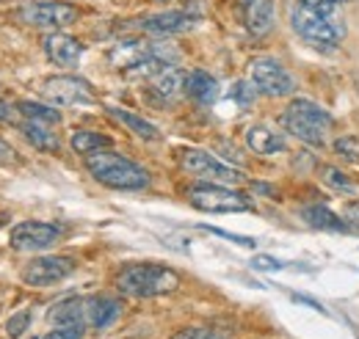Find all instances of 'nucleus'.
<instances>
[{
    "mask_svg": "<svg viewBox=\"0 0 359 339\" xmlns=\"http://www.w3.org/2000/svg\"><path fill=\"white\" fill-rule=\"evenodd\" d=\"M180 166L194 174V177H202L208 182H222V185H238L243 182V174L238 169H232L229 163H222L216 155L205 152V149H185L180 155Z\"/></svg>",
    "mask_w": 359,
    "mask_h": 339,
    "instance_id": "6",
    "label": "nucleus"
},
{
    "mask_svg": "<svg viewBox=\"0 0 359 339\" xmlns=\"http://www.w3.org/2000/svg\"><path fill=\"white\" fill-rule=\"evenodd\" d=\"M83 163H86V171L100 185L114 188V191H144L149 185L147 169H141L130 158H125L119 152H111V149L91 152L83 158Z\"/></svg>",
    "mask_w": 359,
    "mask_h": 339,
    "instance_id": "2",
    "label": "nucleus"
},
{
    "mask_svg": "<svg viewBox=\"0 0 359 339\" xmlns=\"http://www.w3.org/2000/svg\"><path fill=\"white\" fill-rule=\"evenodd\" d=\"M69 144H72V149H75L78 155L86 158V155H91V152L108 149V146H111V138L102 135V132H91V130H75L72 138H69Z\"/></svg>",
    "mask_w": 359,
    "mask_h": 339,
    "instance_id": "23",
    "label": "nucleus"
},
{
    "mask_svg": "<svg viewBox=\"0 0 359 339\" xmlns=\"http://www.w3.org/2000/svg\"><path fill=\"white\" fill-rule=\"evenodd\" d=\"M17 111H20L28 122H39V125H58V122H61V113H58V111H53V108H47V105H39V102L22 99V102H17Z\"/></svg>",
    "mask_w": 359,
    "mask_h": 339,
    "instance_id": "24",
    "label": "nucleus"
},
{
    "mask_svg": "<svg viewBox=\"0 0 359 339\" xmlns=\"http://www.w3.org/2000/svg\"><path fill=\"white\" fill-rule=\"evenodd\" d=\"M31 309H20L17 314H11L8 317V323H6V331H8V337L11 339H17V337H22L25 331H28V326H31Z\"/></svg>",
    "mask_w": 359,
    "mask_h": 339,
    "instance_id": "27",
    "label": "nucleus"
},
{
    "mask_svg": "<svg viewBox=\"0 0 359 339\" xmlns=\"http://www.w3.org/2000/svg\"><path fill=\"white\" fill-rule=\"evenodd\" d=\"M75 273V259L72 256H61V254H47L31 259L25 268H22V282L31 284V287H50V284H58L64 282L67 276Z\"/></svg>",
    "mask_w": 359,
    "mask_h": 339,
    "instance_id": "9",
    "label": "nucleus"
},
{
    "mask_svg": "<svg viewBox=\"0 0 359 339\" xmlns=\"http://www.w3.org/2000/svg\"><path fill=\"white\" fill-rule=\"evenodd\" d=\"M252 83L266 97H290L296 91L293 75L276 61V58H255L249 67Z\"/></svg>",
    "mask_w": 359,
    "mask_h": 339,
    "instance_id": "8",
    "label": "nucleus"
},
{
    "mask_svg": "<svg viewBox=\"0 0 359 339\" xmlns=\"http://www.w3.org/2000/svg\"><path fill=\"white\" fill-rule=\"evenodd\" d=\"M196 17L188 11H161V14H147L141 20H135V28L155 34V36H169V34H182L188 28H194Z\"/></svg>",
    "mask_w": 359,
    "mask_h": 339,
    "instance_id": "12",
    "label": "nucleus"
},
{
    "mask_svg": "<svg viewBox=\"0 0 359 339\" xmlns=\"http://www.w3.org/2000/svg\"><path fill=\"white\" fill-rule=\"evenodd\" d=\"M188 202L191 207L202 212H246L252 210L249 199L238 191H229L224 185L216 182H199L188 191Z\"/></svg>",
    "mask_w": 359,
    "mask_h": 339,
    "instance_id": "5",
    "label": "nucleus"
},
{
    "mask_svg": "<svg viewBox=\"0 0 359 339\" xmlns=\"http://www.w3.org/2000/svg\"><path fill=\"white\" fill-rule=\"evenodd\" d=\"M229 97H232L235 102H241V105H252V102H255V97H257V88H255V83H246V81H238V83L232 85V91H229Z\"/></svg>",
    "mask_w": 359,
    "mask_h": 339,
    "instance_id": "28",
    "label": "nucleus"
},
{
    "mask_svg": "<svg viewBox=\"0 0 359 339\" xmlns=\"http://www.w3.org/2000/svg\"><path fill=\"white\" fill-rule=\"evenodd\" d=\"M252 268H257V270H282L285 262H279V259H273L269 254H257L252 259Z\"/></svg>",
    "mask_w": 359,
    "mask_h": 339,
    "instance_id": "32",
    "label": "nucleus"
},
{
    "mask_svg": "<svg viewBox=\"0 0 359 339\" xmlns=\"http://www.w3.org/2000/svg\"><path fill=\"white\" fill-rule=\"evenodd\" d=\"M42 94L50 102H55V105H91L94 102L91 85L83 78H72V75L50 78L42 85Z\"/></svg>",
    "mask_w": 359,
    "mask_h": 339,
    "instance_id": "11",
    "label": "nucleus"
},
{
    "mask_svg": "<svg viewBox=\"0 0 359 339\" xmlns=\"http://www.w3.org/2000/svg\"><path fill=\"white\" fill-rule=\"evenodd\" d=\"M47 320H50L53 326H75V323H86V300H81V298L61 300V303H55V306L47 312Z\"/></svg>",
    "mask_w": 359,
    "mask_h": 339,
    "instance_id": "19",
    "label": "nucleus"
},
{
    "mask_svg": "<svg viewBox=\"0 0 359 339\" xmlns=\"http://www.w3.org/2000/svg\"><path fill=\"white\" fill-rule=\"evenodd\" d=\"M11 160H14V149L6 141H0V163H11Z\"/></svg>",
    "mask_w": 359,
    "mask_h": 339,
    "instance_id": "35",
    "label": "nucleus"
},
{
    "mask_svg": "<svg viewBox=\"0 0 359 339\" xmlns=\"http://www.w3.org/2000/svg\"><path fill=\"white\" fill-rule=\"evenodd\" d=\"M180 287L177 270L158 262H135L125 265L116 273V290L128 298H158L175 293Z\"/></svg>",
    "mask_w": 359,
    "mask_h": 339,
    "instance_id": "3",
    "label": "nucleus"
},
{
    "mask_svg": "<svg viewBox=\"0 0 359 339\" xmlns=\"http://www.w3.org/2000/svg\"><path fill=\"white\" fill-rule=\"evenodd\" d=\"M290 25L293 31L318 47H334L346 39L348 28L346 22L337 17V8L320 6L315 0H293L290 6Z\"/></svg>",
    "mask_w": 359,
    "mask_h": 339,
    "instance_id": "1",
    "label": "nucleus"
},
{
    "mask_svg": "<svg viewBox=\"0 0 359 339\" xmlns=\"http://www.w3.org/2000/svg\"><path fill=\"white\" fill-rule=\"evenodd\" d=\"M45 53L58 67H75L83 55V44L67 36V34H50V36H45Z\"/></svg>",
    "mask_w": 359,
    "mask_h": 339,
    "instance_id": "14",
    "label": "nucleus"
},
{
    "mask_svg": "<svg viewBox=\"0 0 359 339\" xmlns=\"http://www.w3.org/2000/svg\"><path fill=\"white\" fill-rule=\"evenodd\" d=\"M346 218H348L351 223H359V202H348V205H346Z\"/></svg>",
    "mask_w": 359,
    "mask_h": 339,
    "instance_id": "36",
    "label": "nucleus"
},
{
    "mask_svg": "<svg viewBox=\"0 0 359 339\" xmlns=\"http://www.w3.org/2000/svg\"><path fill=\"white\" fill-rule=\"evenodd\" d=\"M243 25L252 36H266L273 28V3L271 0H238Z\"/></svg>",
    "mask_w": 359,
    "mask_h": 339,
    "instance_id": "13",
    "label": "nucleus"
},
{
    "mask_svg": "<svg viewBox=\"0 0 359 339\" xmlns=\"http://www.w3.org/2000/svg\"><path fill=\"white\" fill-rule=\"evenodd\" d=\"M208 232H213V235H219V237H226V240H232V243H238V246H246V249H255L257 246V240L255 237H243V235H232V232H224V229H213V226H205Z\"/></svg>",
    "mask_w": 359,
    "mask_h": 339,
    "instance_id": "31",
    "label": "nucleus"
},
{
    "mask_svg": "<svg viewBox=\"0 0 359 339\" xmlns=\"http://www.w3.org/2000/svg\"><path fill=\"white\" fill-rule=\"evenodd\" d=\"M334 152L346 160V163H359V138L357 135H340L334 141Z\"/></svg>",
    "mask_w": 359,
    "mask_h": 339,
    "instance_id": "26",
    "label": "nucleus"
},
{
    "mask_svg": "<svg viewBox=\"0 0 359 339\" xmlns=\"http://www.w3.org/2000/svg\"><path fill=\"white\" fill-rule=\"evenodd\" d=\"M81 17V11L61 0H34L20 8V20L34 28H67Z\"/></svg>",
    "mask_w": 359,
    "mask_h": 339,
    "instance_id": "7",
    "label": "nucleus"
},
{
    "mask_svg": "<svg viewBox=\"0 0 359 339\" xmlns=\"http://www.w3.org/2000/svg\"><path fill=\"white\" fill-rule=\"evenodd\" d=\"M185 75L177 67H166L163 72H158L155 78H149V91L161 99V102H175L180 94L185 91Z\"/></svg>",
    "mask_w": 359,
    "mask_h": 339,
    "instance_id": "15",
    "label": "nucleus"
},
{
    "mask_svg": "<svg viewBox=\"0 0 359 339\" xmlns=\"http://www.w3.org/2000/svg\"><path fill=\"white\" fill-rule=\"evenodd\" d=\"M282 125L299 141L310 146H323L326 130L332 127V116L313 99H293L282 113Z\"/></svg>",
    "mask_w": 359,
    "mask_h": 339,
    "instance_id": "4",
    "label": "nucleus"
},
{
    "mask_svg": "<svg viewBox=\"0 0 359 339\" xmlns=\"http://www.w3.org/2000/svg\"><path fill=\"white\" fill-rule=\"evenodd\" d=\"M315 3H320V6H329V8H337V6H343V3H351V0H315Z\"/></svg>",
    "mask_w": 359,
    "mask_h": 339,
    "instance_id": "37",
    "label": "nucleus"
},
{
    "mask_svg": "<svg viewBox=\"0 0 359 339\" xmlns=\"http://www.w3.org/2000/svg\"><path fill=\"white\" fill-rule=\"evenodd\" d=\"M293 300H296V303H307L310 309H315V312H320V314H326V309H323V306H320L318 300H313V298H307V296H293Z\"/></svg>",
    "mask_w": 359,
    "mask_h": 339,
    "instance_id": "34",
    "label": "nucleus"
},
{
    "mask_svg": "<svg viewBox=\"0 0 359 339\" xmlns=\"http://www.w3.org/2000/svg\"><path fill=\"white\" fill-rule=\"evenodd\" d=\"M302 218L315 226V229H326V232H348L351 223L348 221H340L329 207H320V205H313V207H304L302 210Z\"/></svg>",
    "mask_w": 359,
    "mask_h": 339,
    "instance_id": "20",
    "label": "nucleus"
},
{
    "mask_svg": "<svg viewBox=\"0 0 359 339\" xmlns=\"http://www.w3.org/2000/svg\"><path fill=\"white\" fill-rule=\"evenodd\" d=\"M22 135L42 152H58V135L50 130V125H39V122H25L22 125Z\"/></svg>",
    "mask_w": 359,
    "mask_h": 339,
    "instance_id": "22",
    "label": "nucleus"
},
{
    "mask_svg": "<svg viewBox=\"0 0 359 339\" xmlns=\"http://www.w3.org/2000/svg\"><path fill=\"white\" fill-rule=\"evenodd\" d=\"M17 113H20L17 108H11L8 102L0 99V122H17Z\"/></svg>",
    "mask_w": 359,
    "mask_h": 339,
    "instance_id": "33",
    "label": "nucleus"
},
{
    "mask_svg": "<svg viewBox=\"0 0 359 339\" xmlns=\"http://www.w3.org/2000/svg\"><path fill=\"white\" fill-rule=\"evenodd\" d=\"M61 226L47 223V221H22L11 229L8 243L17 251H45L61 240Z\"/></svg>",
    "mask_w": 359,
    "mask_h": 339,
    "instance_id": "10",
    "label": "nucleus"
},
{
    "mask_svg": "<svg viewBox=\"0 0 359 339\" xmlns=\"http://www.w3.org/2000/svg\"><path fill=\"white\" fill-rule=\"evenodd\" d=\"M122 314V303L116 298L108 296H97L86 300V320H89L91 328L102 331L108 326H114V320Z\"/></svg>",
    "mask_w": 359,
    "mask_h": 339,
    "instance_id": "16",
    "label": "nucleus"
},
{
    "mask_svg": "<svg viewBox=\"0 0 359 339\" xmlns=\"http://www.w3.org/2000/svg\"><path fill=\"white\" fill-rule=\"evenodd\" d=\"M86 331V323H75V326H58L55 331L45 334L42 339H81Z\"/></svg>",
    "mask_w": 359,
    "mask_h": 339,
    "instance_id": "30",
    "label": "nucleus"
},
{
    "mask_svg": "<svg viewBox=\"0 0 359 339\" xmlns=\"http://www.w3.org/2000/svg\"><path fill=\"white\" fill-rule=\"evenodd\" d=\"M320 179L329 185V188H334V191H354V182L343 174L340 169H334V166H320Z\"/></svg>",
    "mask_w": 359,
    "mask_h": 339,
    "instance_id": "25",
    "label": "nucleus"
},
{
    "mask_svg": "<svg viewBox=\"0 0 359 339\" xmlns=\"http://www.w3.org/2000/svg\"><path fill=\"white\" fill-rule=\"evenodd\" d=\"M172 339H226L222 331L216 328H180Z\"/></svg>",
    "mask_w": 359,
    "mask_h": 339,
    "instance_id": "29",
    "label": "nucleus"
},
{
    "mask_svg": "<svg viewBox=\"0 0 359 339\" xmlns=\"http://www.w3.org/2000/svg\"><path fill=\"white\" fill-rule=\"evenodd\" d=\"M246 144L252 152L257 155H279L285 152V138L282 132L266 127V125H255V127L246 130Z\"/></svg>",
    "mask_w": 359,
    "mask_h": 339,
    "instance_id": "18",
    "label": "nucleus"
},
{
    "mask_svg": "<svg viewBox=\"0 0 359 339\" xmlns=\"http://www.w3.org/2000/svg\"><path fill=\"white\" fill-rule=\"evenodd\" d=\"M185 94L194 99V102H199V105H213L216 99H219V83H216V78L213 75H208L205 69H194V72H188L185 75Z\"/></svg>",
    "mask_w": 359,
    "mask_h": 339,
    "instance_id": "17",
    "label": "nucleus"
},
{
    "mask_svg": "<svg viewBox=\"0 0 359 339\" xmlns=\"http://www.w3.org/2000/svg\"><path fill=\"white\" fill-rule=\"evenodd\" d=\"M108 113H111L116 122H122L130 132H135L138 138H144V141H158V138H161L158 127H155L152 122L141 119V116L133 113V111H125V108H108Z\"/></svg>",
    "mask_w": 359,
    "mask_h": 339,
    "instance_id": "21",
    "label": "nucleus"
}]
</instances>
